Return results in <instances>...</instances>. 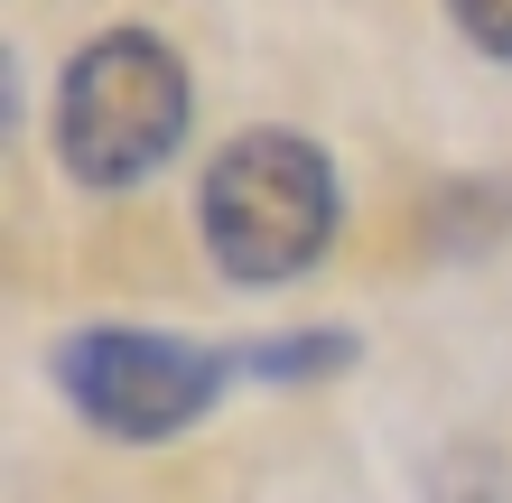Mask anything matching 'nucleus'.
Returning a JSON list of instances; mask_svg holds the SVG:
<instances>
[{
    "instance_id": "nucleus-3",
    "label": "nucleus",
    "mask_w": 512,
    "mask_h": 503,
    "mask_svg": "<svg viewBox=\"0 0 512 503\" xmlns=\"http://www.w3.org/2000/svg\"><path fill=\"white\" fill-rule=\"evenodd\" d=\"M47 382L94 438L168 448V438H187L224 410L243 364H233V345L168 336V327H66L47 345Z\"/></svg>"
},
{
    "instance_id": "nucleus-4",
    "label": "nucleus",
    "mask_w": 512,
    "mask_h": 503,
    "mask_svg": "<svg viewBox=\"0 0 512 503\" xmlns=\"http://www.w3.org/2000/svg\"><path fill=\"white\" fill-rule=\"evenodd\" d=\"M354 327H280V336H243L233 345V364H243V382H261V392H298V382H336L354 373Z\"/></svg>"
},
{
    "instance_id": "nucleus-2",
    "label": "nucleus",
    "mask_w": 512,
    "mask_h": 503,
    "mask_svg": "<svg viewBox=\"0 0 512 503\" xmlns=\"http://www.w3.org/2000/svg\"><path fill=\"white\" fill-rule=\"evenodd\" d=\"M336 224H345V187H336V159L308 131H243L196 177L205 261L233 289H280L298 271H317Z\"/></svg>"
},
{
    "instance_id": "nucleus-5",
    "label": "nucleus",
    "mask_w": 512,
    "mask_h": 503,
    "mask_svg": "<svg viewBox=\"0 0 512 503\" xmlns=\"http://www.w3.org/2000/svg\"><path fill=\"white\" fill-rule=\"evenodd\" d=\"M447 19H457L466 47H485L494 66H512V0H447Z\"/></svg>"
},
{
    "instance_id": "nucleus-1",
    "label": "nucleus",
    "mask_w": 512,
    "mask_h": 503,
    "mask_svg": "<svg viewBox=\"0 0 512 503\" xmlns=\"http://www.w3.org/2000/svg\"><path fill=\"white\" fill-rule=\"evenodd\" d=\"M187 122H196V75L159 28H103L66 56L56 75V112H47V140H56V168L94 196H131L149 187L177 150H187Z\"/></svg>"
}]
</instances>
